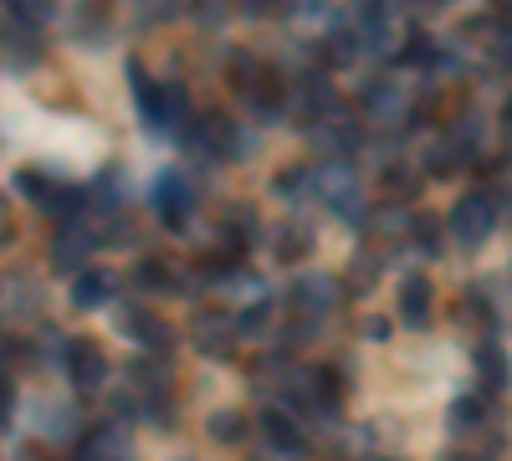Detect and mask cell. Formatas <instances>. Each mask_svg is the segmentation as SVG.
<instances>
[{"label": "cell", "instance_id": "obj_1", "mask_svg": "<svg viewBox=\"0 0 512 461\" xmlns=\"http://www.w3.org/2000/svg\"><path fill=\"white\" fill-rule=\"evenodd\" d=\"M128 77H134V93H139V113H144V123H154V129H175V123L190 113V98H185L180 82H149L139 72V62H134Z\"/></svg>", "mask_w": 512, "mask_h": 461}, {"label": "cell", "instance_id": "obj_2", "mask_svg": "<svg viewBox=\"0 0 512 461\" xmlns=\"http://www.w3.org/2000/svg\"><path fill=\"white\" fill-rule=\"evenodd\" d=\"M451 231L461 246H482L492 231H497V200L487 190H472V195H461L456 200V211H451Z\"/></svg>", "mask_w": 512, "mask_h": 461}, {"label": "cell", "instance_id": "obj_3", "mask_svg": "<svg viewBox=\"0 0 512 461\" xmlns=\"http://www.w3.org/2000/svg\"><path fill=\"white\" fill-rule=\"evenodd\" d=\"M62 364H67V374H72L77 390H98V385L108 380V359H103V349H98L93 339H72L67 354H62Z\"/></svg>", "mask_w": 512, "mask_h": 461}, {"label": "cell", "instance_id": "obj_4", "mask_svg": "<svg viewBox=\"0 0 512 461\" xmlns=\"http://www.w3.org/2000/svg\"><path fill=\"white\" fill-rule=\"evenodd\" d=\"M154 211L164 216V226H185L190 211H195L190 185H185L180 175H159V185H154Z\"/></svg>", "mask_w": 512, "mask_h": 461}, {"label": "cell", "instance_id": "obj_5", "mask_svg": "<svg viewBox=\"0 0 512 461\" xmlns=\"http://www.w3.org/2000/svg\"><path fill=\"white\" fill-rule=\"evenodd\" d=\"M16 185H21L36 205H47V211H62V216H72L77 205H82V190H72V185H52V180H41L36 170L16 175Z\"/></svg>", "mask_w": 512, "mask_h": 461}, {"label": "cell", "instance_id": "obj_6", "mask_svg": "<svg viewBox=\"0 0 512 461\" xmlns=\"http://www.w3.org/2000/svg\"><path fill=\"white\" fill-rule=\"evenodd\" d=\"M313 185H318V195L333 205L338 216H354V211H359V185H354L349 170H318Z\"/></svg>", "mask_w": 512, "mask_h": 461}, {"label": "cell", "instance_id": "obj_7", "mask_svg": "<svg viewBox=\"0 0 512 461\" xmlns=\"http://www.w3.org/2000/svg\"><path fill=\"white\" fill-rule=\"evenodd\" d=\"M262 436H267V446H277L282 456H297V451L308 446L303 426H297L287 410H277V405H272V410H262Z\"/></svg>", "mask_w": 512, "mask_h": 461}, {"label": "cell", "instance_id": "obj_8", "mask_svg": "<svg viewBox=\"0 0 512 461\" xmlns=\"http://www.w3.org/2000/svg\"><path fill=\"white\" fill-rule=\"evenodd\" d=\"M400 318H405V328H431V282L420 272L400 282Z\"/></svg>", "mask_w": 512, "mask_h": 461}, {"label": "cell", "instance_id": "obj_9", "mask_svg": "<svg viewBox=\"0 0 512 461\" xmlns=\"http://www.w3.org/2000/svg\"><path fill=\"white\" fill-rule=\"evenodd\" d=\"M231 339H236V323H231L226 313H205V318L195 323V344H200V354H210V359H226V354H231Z\"/></svg>", "mask_w": 512, "mask_h": 461}, {"label": "cell", "instance_id": "obj_10", "mask_svg": "<svg viewBox=\"0 0 512 461\" xmlns=\"http://www.w3.org/2000/svg\"><path fill=\"white\" fill-rule=\"evenodd\" d=\"M108 298H113V277H108V272H98V267L77 272V282H72V303H77V308H98V303H108Z\"/></svg>", "mask_w": 512, "mask_h": 461}, {"label": "cell", "instance_id": "obj_11", "mask_svg": "<svg viewBox=\"0 0 512 461\" xmlns=\"http://www.w3.org/2000/svg\"><path fill=\"white\" fill-rule=\"evenodd\" d=\"M77 461H128V441L118 431H93L88 441H82Z\"/></svg>", "mask_w": 512, "mask_h": 461}, {"label": "cell", "instance_id": "obj_12", "mask_svg": "<svg viewBox=\"0 0 512 461\" xmlns=\"http://www.w3.org/2000/svg\"><path fill=\"white\" fill-rule=\"evenodd\" d=\"M338 298V287L328 277H308V282H297V308H308V313H328Z\"/></svg>", "mask_w": 512, "mask_h": 461}, {"label": "cell", "instance_id": "obj_13", "mask_svg": "<svg viewBox=\"0 0 512 461\" xmlns=\"http://www.w3.org/2000/svg\"><path fill=\"white\" fill-rule=\"evenodd\" d=\"M123 328H128V333H134V339H144V344H154V349H164V344H169V328H164L159 318H149V313L139 318V308H128V318H123Z\"/></svg>", "mask_w": 512, "mask_h": 461}, {"label": "cell", "instance_id": "obj_14", "mask_svg": "<svg viewBox=\"0 0 512 461\" xmlns=\"http://www.w3.org/2000/svg\"><path fill=\"white\" fill-rule=\"evenodd\" d=\"M477 369H482L487 390H502V385H507V359H502L497 344H482V349H477Z\"/></svg>", "mask_w": 512, "mask_h": 461}, {"label": "cell", "instance_id": "obj_15", "mask_svg": "<svg viewBox=\"0 0 512 461\" xmlns=\"http://www.w3.org/2000/svg\"><path fill=\"white\" fill-rule=\"evenodd\" d=\"M241 436H246V415H241V410H221V415H210V441L231 446V441H241Z\"/></svg>", "mask_w": 512, "mask_h": 461}, {"label": "cell", "instance_id": "obj_16", "mask_svg": "<svg viewBox=\"0 0 512 461\" xmlns=\"http://www.w3.org/2000/svg\"><path fill=\"white\" fill-rule=\"evenodd\" d=\"M11 6V16L21 21V26H41V21H52V11H57V0H6Z\"/></svg>", "mask_w": 512, "mask_h": 461}, {"label": "cell", "instance_id": "obj_17", "mask_svg": "<svg viewBox=\"0 0 512 461\" xmlns=\"http://www.w3.org/2000/svg\"><path fill=\"white\" fill-rule=\"evenodd\" d=\"M169 272H175L169 262L149 257V262L139 267V287H149V292H175V287H180V277H169Z\"/></svg>", "mask_w": 512, "mask_h": 461}, {"label": "cell", "instance_id": "obj_18", "mask_svg": "<svg viewBox=\"0 0 512 461\" xmlns=\"http://www.w3.org/2000/svg\"><path fill=\"white\" fill-rule=\"evenodd\" d=\"M308 246H313V236H308V231H297V226H282V236H277V257H282V262H297V257H303Z\"/></svg>", "mask_w": 512, "mask_h": 461}, {"label": "cell", "instance_id": "obj_19", "mask_svg": "<svg viewBox=\"0 0 512 461\" xmlns=\"http://www.w3.org/2000/svg\"><path fill=\"white\" fill-rule=\"evenodd\" d=\"M369 118H400V93H395V88H390V93L374 88V93H369Z\"/></svg>", "mask_w": 512, "mask_h": 461}, {"label": "cell", "instance_id": "obj_20", "mask_svg": "<svg viewBox=\"0 0 512 461\" xmlns=\"http://www.w3.org/2000/svg\"><path fill=\"white\" fill-rule=\"evenodd\" d=\"M482 415H487V400H456V410H451V421H456V426H466V421L477 426Z\"/></svg>", "mask_w": 512, "mask_h": 461}, {"label": "cell", "instance_id": "obj_21", "mask_svg": "<svg viewBox=\"0 0 512 461\" xmlns=\"http://www.w3.org/2000/svg\"><path fill=\"white\" fill-rule=\"evenodd\" d=\"M359 52V36L354 31H333V62H349Z\"/></svg>", "mask_w": 512, "mask_h": 461}, {"label": "cell", "instance_id": "obj_22", "mask_svg": "<svg viewBox=\"0 0 512 461\" xmlns=\"http://www.w3.org/2000/svg\"><path fill=\"white\" fill-rule=\"evenodd\" d=\"M82 251H88V236H67V241H57V262H77Z\"/></svg>", "mask_w": 512, "mask_h": 461}, {"label": "cell", "instance_id": "obj_23", "mask_svg": "<svg viewBox=\"0 0 512 461\" xmlns=\"http://www.w3.org/2000/svg\"><path fill=\"white\" fill-rule=\"evenodd\" d=\"M267 323H272V308H251V313H246L236 328H241V333H262Z\"/></svg>", "mask_w": 512, "mask_h": 461}, {"label": "cell", "instance_id": "obj_24", "mask_svg": "<svg viewBox=\"0 0 512 461\" xmlns=\"http://www.w3.org/2000/svg\"><path fill=\"white\" fill-rule=\"evenodd\" d=\"M0 415H11V380L0 374Z\"/></svg>", "mask_w": 512, "mask_h": 461}, {"label": "cell", "instance_id": "obj_25", "mask_svg": "<svg viewBox=\"0 0 512 461\" xmlns=\"http://www.w3.org/2000/svg\"><path fill=\"white\" fill-rule=\"evenodd\" d=\"M507 129H512V113H507Z\"/></svg>", "mask_w": 512, "mask_h": 461}, {"label": "cell", "instance_id": "obj_26", "mask_svg": "<svg viewBox=\"0 0 512 461\" xmlns=\"http://www.w3.org/2000/svg\"><path fill=\"white\" fill-rule=\"evenodd\" d=\"M451 461H466V456H451Z\"/></svg>", "mask_w": 512, "mask_h": 461}, {"label": "cell", "instance_id": "obj_27", "mask_svg": "<svg viewBox=\"0 0 512 461\" xmlns=\"http://www.w3.org/2000/svg\"><path fill=\"white\" fill-rule=\"evenodd\" d=\"M436 6H446V0H436Z\"/></svg>", "mask_w": 512, "mask_h": 461}]
</instances>
